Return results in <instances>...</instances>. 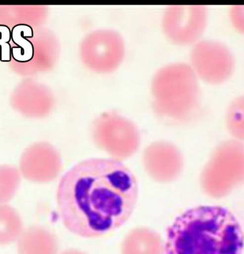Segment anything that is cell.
<instances>
[{
	"label": "cell",
	"mask_w": 244,
	"mask_h": 254,
	"mask_svg": "<svg viewBox=\"0 0 244 254\" xmlns=\"http://www.w3.org/2000/svg\"><path fill=\"white\" fill-rule=\"evenodd\" d=\"M139 196L136 176L120 161L90 159L62 177L57 191L59 214L67 229L98 237L121 227Z\"/></svg>",
	"instance_id": "1"
},
{
	"label": "cell",
	"mask_w": 244,
	"mask_h": 254,
	"mask_svg": "<svg viewBox=\"0 0 244 254\" xmlns=\"http://www.w3.org/2000/svg\"><path fill=\"white\" fill-rule=\"evenodd\" d=\"M239 221L221 206H199L175 220L167 231L163 254H242Z\"/></svg>",
	"instance_id": "2"
},
{
	"label": "cell",
	"mask_w": 244,
	"mask_h": 254,
	"mask_svg": "<svg viewBox=\"0 0 244 254\" xmlns=\"http://www.w3.org/2000/svg\"><path fill=\"white\" fill-rule=\"evenodd\" d=\"M154 107L160 117L184 121L192 117L197 107L198 85L196 75L186 64L162 68L152 81Z\"/></svg>",
	"instance_id": "3"
},
{
	"label": "cell",
	"mask_w": 244,
	"mask_h": 254,
	"mask_svg": "<svg viewBox=\"0 0 244 254\" xmlns=\"http://www.w3.org/2000/svg\"><path fill=\"white\" fill-rule=\"evenodd\" d=\"M244 179V148L237 141H225L213 152L200 175V186L207 195L221 198L230 194Z\"/></svg>",
	"instance_id": "4"
},
{
	"label": "cell",
	"mask_w": 244,
	"mask_h": 254,
	"mask_svg": "<svg viewBox=\"0 0 244 254\" xmlns=\"http://www.w3.org/2000/svg\"><path fill=\"white\" fill-rule=\"evenodd\" d=\"M93 136L102 150L118 161L132 157L141 144V136L136 125L113 112L102 114L96 120Z\"/></svg>",
	"instance_id": "5"
},
{
	"label": "cell",
	"mask_w": 244,
	"mask_h": 254,
	"mask_svg": "<svg viewBox=\"0 0 244 254\" xmlns=\"http://www.w3.org/2000/svg\"><path fill=\"white\" fill-rule=\"evenodd\" d=\"M123 40L116 32L100 30L89 34L82 43L80 54L87 66L99 73L115 70L124 57Z\"/></svg>",
	"instance_id": "6"
},
{
	"label": "cell",
	"mask_w": 244,
	"mask_h": 254,
	"mask_svg": "<svg viewBox=\"0 0 244 254\" xmlns=\"http://www.w3.org/2000/svg\"><path fill=\"white\" fill-rule=\"evenodd\" d=\"M193 67L200 78L218 83L227 79L232 73V55L223 45L216 42L203 41L192 50Z\"/></svg>",
	"instance_id": "7"
},
{
	"label": "cell",
	"mask_w": 244,
	"mask_h": 254,
	"mask_svg": "<svg viewBox=\"0 0 244 254\" xmlns=\"http://www.w3.org/2000/svg\"><path fill=\"white\" fill-rule=\"evenodd\" d=\"M205 22L206 12L201 6H171L165 12L163 29L170 39L189 44L200 37Z\"/></svg>",
	"instance_id": "8"
},
{
	"label": "cell",
	"mask_w": 244,
	"mask_h": 254,
	"mask_svg": "<svg viewBox=\"0 0 244 254\" xmlns=\"http://www.w3.org/2000/svg\"><path fill=\"white\" fill-rule=\"evenodd\" d=\"M143 165L149 177L159 183L177 179L184 167L182 154L176 146L167 141H156L146 147Z\"/></svg>",
	"instance_id": "9"
},
{
	"label": "cell",
	"mask_w": 244,
	"mask_h": 254,
	"mask_svg": "<svg viewBox=\"0 0 244 254\" xmlns=\"http://www.w3.org/2000/svg\"><path fill=\"white\" fill-rule=\"evenodd\" d=\"M62 169L58 152L50 144L36 143L27 148L20 160V170L28 181L46 183L55 180Z\"/></svg>",
	"instance_id": "10"
},
{
	"label": "cell",
	"mask_w": 244,
	"mask_h": 254,
	"mask_svg": "<svg viewBox=\"0 0 244 254\" xmlns=\"http://www.w3.org/2000/svg\"><path fill=\"white\" fill-rule=\"evenodd\" d=\"M57 250L54 236L46 228L40 226L29 228L19 241L20 254H56Z\"/></svg>",
	"instance_id": "11"
},
{
	"label": "cell",
	"mask_w": 244,
	"mask_h": 254,
	"mask_svg": "<svg viewBox=\"0 0 244 254\" xmlns=\"http://www.w3.org/2000/svg\"><path fill=\"white\" fill-rule=\"evenodd\" d=\"M164 249L156 233L146 228L133 230L127 237L125 254H163Z\"/></svg>",
	"instance_id": "12"
},
{
	"label": "cell",
	"mask_w": 244,
	"mask_h": 254,
	"mask_svg": "<svg viewBox=\"0 0 244 254\" xmlns=\"http://www.w3.org/2000/svg\"><path fill=\"white\" fill-rule=\"evenodd\" d=\"M22 231L20 215L13 207L0 204V244H7L16 240Z\"/></svg>",
	"instance_id": "13"
},
{
	"label": "cell",
	"mask_w": 244,
	"mask_h": 254,
	"mask_svg": "<svg viewBox=\"0 0 244 254\" xmlns=\"http://www.w3.org/2000/svg\"><path fill=\"white\" fill-rule=\"evenodd\" d=\"M20 184V175L14 167L0 166V204L13 197Z\"/></svg>",
	"instance_id": "14"
},
{
	"label": "cell",
	"mask_w": 244,
	"mask_h": 254,
	"mask_svg": "<svg viewBox=\"0 0 244 254\" xmlns=\"http://www.w3.org/2000/svg\"><path fill=\"white\" fill-rule=\"evenodd\" d=\"M62 254H82L80 252H74V251H69V252H65V253Z\"/></svg>",
	"instance_id": "15"
}]
</instances>
